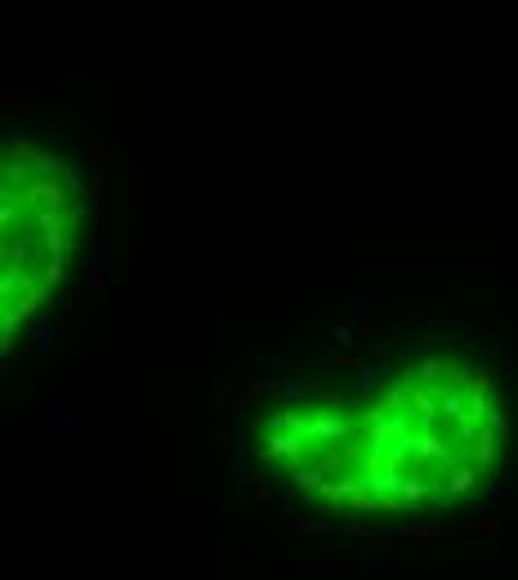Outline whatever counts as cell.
Wrapping results in <instances>:
<instances>
[{"label": "cell", "mask_w": 518, "mask_h": 580, "mask_svg": "<svg viewBox=\"0 0 518 580\" xmlns=\"http://www.w3.org/2000/svg\"><path fill=\"white\" fill-rule=\"evenodd\" d=\"M304 433L255 442L272 464H295V487L348 509H425L478 487L501 451L492 433L487 366L429 357L398 370L366 406H304Z\"/></svg>", "instance_id": "obj_1"}, {"label": "cell", "mask_w": 518, "mask_h": 580, "mask_svg": "<svg viewBox=\"0 0 518 580\" xmlns=\"http://www.w3.org/2000/svg\"><path fill=\"white\" fill-rule=\"evenodd\" d=\"M72 237V183L50 157L18 170V192L5 183V308H36L63 272V246Z\"/></svg>", "instance_id": "obj_2"}]
</instances>
